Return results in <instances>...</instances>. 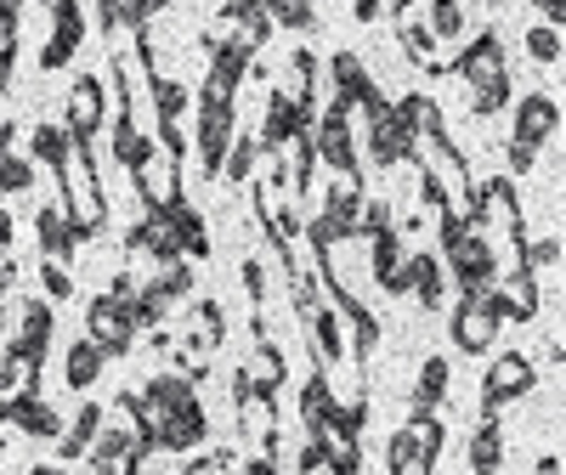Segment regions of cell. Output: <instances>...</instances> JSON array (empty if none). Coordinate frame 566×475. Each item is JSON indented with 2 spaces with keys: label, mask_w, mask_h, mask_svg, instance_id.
<instances>
[{
  "label": "cell",
  "mask_w": 566,
  "mask_h": 475,
  "mask_svg": "<svg viewBox=\"0 0 566 475\" xmlns=\"http://www.w3.org/2000/svg\"><path fill=\"white\" fill-rule=\"evenodd\" d=\"M453 74H459L464 103L476 119H493L499 108H510V57H504V40L493 29L464 40V52L453 57Z\"/></svg>",
  "instance_id": "6da1fadb"
},
{
  "label": "cell",
  "mask_w": 566,
  "mask_h": 475,
  "mask_svg": "<svg viewBox=\"0 0 566 475\" xmlns=\"http://www.w3.org/2000/svg\"><path fill=\"white\" fill-rule=\"evenodd\" d=\"M357 114L368 119V154H374V165H380V170H397V165H413V159H419V141H413V130L397 119V108L386 103V91H374Z\"/></svg>",
  "instance_id": "7a4b0ae2"
},
{
  "label": "cell",
  "mask_w": 566,
  "mask_h": 475,
  "mask_svg": "<svg viewBox=\"0 0 566 475\" xmlns=\"http://www.w3.org/2000/svg\"><path fill=\"white\" fill-rule=\"evenodd\" d=\"M437 453H442V419L437 413H413L386 447L391 475H437Z\"/></svg>",
  "instance_id": "3957f363"
},
{
  "label": "cell",
  "mask_w": 566,
  "mask_h": 475,
  "mask_svg": "<svg viewBox=\"0 0 566 475\" xmlns=\"http://www.w3.org/2000/svg\"><path fill=\"white\" fill-rule=\"evenodd\" d=\"M499 328H504V317H499V306H493V289H488V295H459V306H453V317H448V335H453V346H459L464 357L493 351V346H499Z\"/></svg>",
  "instance_id": "277c9868"
},
{
  "label": "cell",
  "mask_w": 566,
  "mask_h": 475,
  "mask_svg": "<svg viewBox=\"0 0 566 475\" xmlns=\"http://www.w3.org/2000/svg\"><path fill=\"white\" fill-rule=\"evenodd\" d=\"M442 261H448L442 272H453V283H459V295H488L499 283V255L476 226H470L453 250H442Z\"/></svg>",
  "instance_id": "5b68a950"
},
{
  "label": "cell",
  "mask_w": 566,
  "mask_h": 475,
  "mask_svg": "<svg viewBox=\"0 0 566 475\" xmlns=\"http://www.w3.org/2000/svg\"><path fill=\"white\" fill-rule=\"evenodd\" d=\"M7 335H12L7 357L40 368V362H45V346H52V335H57V312H52V300H18V306H12V323H7Z\"/></svg>",
  "instance_id": "8992f818"
},
{
  "label": "cell",
  "mask_w": 566,
  "mask_h": 475,
  "mask_svg": "<svg viewBox=\"0 0 566 475\" xmlns=\"http://www.w3.org/2000/svg\"><path fill=\"white\" fill-rule=\"evenodd\" d=\"M85 340H91V346H103V357H125L130 340H136V317H130V306L114 300V295H97V300L85 306Z\"/></svg>",
  "instance_id": "52a82bcc"
},
{
  "label": "cell",
  "mask_w": 566,
  "mask_h": 475,
  "mask_svg": "<svg viewBox=\"0 0 566 475\" xmlns=\"http://www.w3.org/2000/svg\"><path fill=\"white\" fill-rule=\"evenodd\" d=\"M232 136H239V108L232 103H199V119H193V148H199V170L216 176Z\"/></svg>",
  "instance_id": "ba28073f"
},
{
  "label": "cell",
  "mask_w": 566,
  "mask_h": 475,
  "mask_svg": "<svg viewBox=\"0 0 566 475\" xmlns=\"http://www.w3.org/2000/svg\"><path fill=\"white\" fill-rule=\"evenodd\" d=\"M533 362L522 357V351H510V357H493V368H488V379H482V413H504L510 402H522L527 391H533Z\"/></svg>",
  "instance_id": "9c48e42d"
},
{
  "label": "cell",
  "mask_w": 566,
  "mask_h": 475,
  "mask_svg": "<svg viewBox=\"0 0 566 475\" xmlns=\"http://www.w3.org/2000/svg\"><path fill=\"white\" fill-rule=\"evenodd\" d=\"M45 12H52V40L40 45V74H57L85 40V12L80 0H45Z\"/></svg>",
  "instance_id": "30bf717a"
},
{
  "label": "cell",
  "mask_w": 566,
  "mask_h": 475,
  "mask_svg": "<svg viewBox=\"0 0 566 475\" xmlns=\"http://www.w3.org/2000/svg\"><path fill=\"white\" fill-rule=\"evenodd\" d=\"M130 181H136V193H142V204H148V210H165V204L187 199V193H181V159H170V154H159V148L130 170Z\"/></svg>",
  "instance_id": "8fae6325"
},
{
  "label": "cell",
  "mask_w": 566,
  "mask_h": 475,
  "mask_svg": "<svg viewBox=\"0 0 566 475\" xmlns=\"http://www.w3.org/2000/svg\"><path fill=\"white\" fill-rule=\"evenodd\" d=\"M301 130H312V119L301 114V103H295V97H283V91H272V97H266V119H261L255 148H261V154H283Z\"/></svg>",
  "instance_id": "7c38bea8"
},
{
  "label": "cell",
  "mask_w": 566,
  "mask_h": 475,
  "mask_svg": "<svg viewBox=\"0 0 566 475\" xmlns=\"http://www.w3.org/2000/svg\"><path fill=\"white\" fill-rule=\"evenodd\" d=\"M63 130H69L74 141H97V130H103V80H97V74H80V80H74Z\"/></svg>",
  "instance_id": "4fadbf2b"
},
{
  "label": "cell",
  "mask_w": 566,
  "mask_h": 475,
  "mask_svg": "<svg viewBox=\"0 0 566 475\" xmlns=\"http://www.w3.org/2000/svg\"><path fill=\"white\" fill-rule=\"evenodd\" d=\"M34 232H40V255H45V261H74V255H80V244H91V232H80L57 199L40 210Z\"/></svg>",
  "instance_id": "5bb4252c"
},
{
  "label": "cell",
  "mask_w": 566,
  "mask_h": 475,
  "mask_svg": "<svg viewBox=\"0 0 566 475\" xmlns=\"http://www.w3.org/2000/svg\"><path fill=\"white\" fill-rule=\"evenodd\" d=\"M560 130V103L533 91V97L515 103V125H510V141H527V148H544V141Z\"/></svg>",
  "instance_id": "9a60e30c"
},
{
  "label": "cell",
  "mask_w": 566,
  "mask_h": 475,
  "mask_svg": "<svg viewBox=\"0 0 566 475\" xmlns=\"http://www.w3.org/2000/svg\"><path fill=\"white\" fill-rule=\"evenodd\" d=\"M221 34L250 45V52H261V45L272 40V18H266L261 0H227L221 7Z\"/></svg>",
  "instance_id": "2e32d148"
},
{
  "label": "cell",
  "mask_w": 566,
  "mask_h": 475,
  "mask_svg": "<svg viewBox=\"0 0 566 475\" xmlns=\"http://www.w3.org/2000/svg\"><path fill=\"white\" fill-rule=\"evenodd\" d=\"M328 85H335V97H328V103H346V108H363L374 91H380L357 52H335V57H328Z\"/></svg>",
  "instance_id": "e0dca14e"
},
{
  "label": "cell",
  "mask_w": 566,
  "mask_h": 475,
  "mask_svg": "<svg viewBox=\"0 0 566 475\" xmlns=\"http://www.w3.org/2000/svg\"><path fill=\"white\" fill-rule=\"evenodd\" d=\"M227 340V312L216 300H193V312H187V328H181V340L187 351H199V357H216V346Z\"/></svg>",
  "instance_id": "ac0fdd59"
},
{
  "label": "cell",
  "mask_w": 566,
  "mask_h": 475,
  "mask_svg": "<svg viewBox=\"0 0 566 475\" xmlns=\"http://www.w3.org/2000/svg\"><path fill=\"white\" fill-rule=\"evenodd\" d=\"M165 215H170V232H176V250L187 255V261H205L210 255V232H205V215L187 204V199H176V204H165Z\"/></svg>",
  "instance_id": "d6986e66"
},
{
  "label": "cell",
  "mask_w": 566,
  "mask_h": 475,
  "mask_svg": "<svg viewBox=\"0 0 566 475\" xmlns=\"http://www.w3.org/2000/svg\"><path fill=\"white\" fill-rule=\"evenodd\" d=\"M442 255H424V250H408V295L424 306V312H437L442 306Z\"/></svg>",
  "instance_id": "ffe728a7"
},
{
  "label": "cell",
  "mask_w": 566,
  "mask_h": 475,
  "mask_svg": "<svg viewBox=\"0 0 566 475\" xmlns=\"http://www.w3.org/2000/svg\"><path fill=\"white\" fill-rule=\"evenodd\" d=\"M306 335H312V357H317V368L328 373L340 357H346V335H340V312H328V306H317L312 317H306Z\"/></svg>",
  "instance_id": "44dd1931"
},
{
  "label": "cell",
  "mask_w": 566,
  "mask_h": 475,
  "mask_svg": "<svg viewBox=\"0 0 566 475\" xmlns=\"http://www.w3.org/2000/svg\"><path fill=\"white\" fill-rule=\"evenodd\" d=\"M7 424H12V431H23V436H40V442L63 436V419L45 408L40 397H12L7 402Z\"/></svg>",
  "instance_id": "7402d4cb"
},
{
  "label": "cell",
  "mask_w": 566,
  "mask_h": 475,
  "mask_svg": "<svg viewBox=\"0 0 566 475\" xmlns=\"http://www.w3.org/2000/svg\"><path fill=\"white\" fill-rule=\"evenodd\" d=\"M504 469V424L499 413H482L476 436H470V475H499Z\"/></svg>",
  "instance_id": "603a6c76"
},
{
  "label": "cell",
  "mask_w": 566,
  "mask_h": 475,
  "mask_svg": "<svg viewBox=\"0 0 566 475\" xmlns=\"http://www.w3.org/2000/svg\"><path fill=\"white\" fill-rule=\"evenodd\" d=\"M391 108H397V119L413 130V141H437V136H448L437 97H424V91H408V97H402V103H391Z\"/></svg>",
  "instance_id": "cb8c5ba5"
},
{
  "label": "cell",
  "mask_w": 566,
  "mask_h": 475,
  "mask_svg": "<svg viewBox=\"0 0 566 475\" xmlns=\"http://www.w3.org/2000/svg\"><path fill=\"white\" fill-rule=\"evenodd\" d=\"M103 368H108V357H103V346H91V340H74L69 351H63V379H69V391H91L103 379Z\"/></svg>",
  "instance_id": "d4e9b609"
},
{
  "label": "cell",
  "mask_w": 566,
  "mask_h": 475,
  "mask_svg": "<svg viewBox=\"0 0 566 475\" xmlns=\"http://www.w3.org/2000/svg\"><path fill=\"white\" fill-rule=\"evenodd\" d=\"M448 379H453V362L448 357H424L419 362V379H413V413H437L442 397H448Z\"/></svg>",
  "instance_id": "484cf974"
},
{
  "label": "cell",
  "mask_w": 566,
  "mask_h": 475,
  "mask_svg": "<svg viewBox=\"0 0 566 475\" xmlns=\"http://www.w3.org/2000/svg\"><path fill=\"white\" fill-rule=\"evenodd\" d=\"M328 413H335V391H328V373L317 368L306 379V391H301V424H306V436H323L328 431Z\"/></svg>",
  "instance_id": "4316f807"
},
{
  "label": "cell",
  "mask_w": 566,
  "mask_h": 475,
  "mask_svg": "<svg viewBox=\"0 0 566 475\" xmlns=\"http://www.w3.org/2000/svg\"><path fill=\"white\" fill-rule=\"evenodd\" d=\"M397 34H402V52H408L413 63H424V68H431V74H448V63L437 57V45H442V40H437L431 29H424V18H413V12H408Z\"/></svg>",
  "instance_id": "83f0119b"
},
{
  "label": "cell",
  "mask_w": 566,
  "mask_h": 475,
  "mask_svg": "<svg viewBox=\"0 0 566 475\" xmlns=\"http://www.w3.org/2000/svg\"><path fill=\"white\" fill-rule=\"evenodd\" d=\"M97 431H103V402H85V408L74 413V424L63 431L57 453H63V458H85V453H91V442H97Z\"/></svg>",
  "instance_id": "f1b7e54d"
},
{
  "label": "cell",
  "mask_w": 566,
  "mask_h": 475,
  "mask_svg": "<svg viewBox=\"0 0 566 475\" xmlns=\"http://www.w3.org/2000/svg\"><path fill=\"white\" fill-rule=\"evenodd\" d=\"M154 154V141L142 136V125H136V114H114V159L125 165V170H136L142 159Z\"/></svg>",
  "instance_id": "f546056e"
},
{
  "label": "cell",
  "mask_w": 566,
  "mask_h": 475,
  "mask_svg": "<svg viewBox=\"0 0 566 475\" xmlns=\"http://www.w3.org/2000/svg\"><path fill=\"white\" fill-rule=\"evenodd\" d=\"M29 148H34V165H45V170H57L63 159H69V148H74V136L63 130V125H34V136H29Z\"/></svg>",
  "instance_id": "4dcf8cb0"
},
{
  "label": "cell",
  "mask_w": 566,
  "mask_h": 475,
  "mask_svg": "<svg viewBox=\"0 0 566 475\" xmlns=\"http://www.w3.org/2000/svg\"><path fill=\"white\" fill-rule=\"evenodd\" d=\"M97 18H103L108 34H114V29H148L154 0H97Z\"/></svg>",
  "instance_id": "1f68e13d"
},
{
  "label": "cell",
  "mask_w": 566,
  "mask_h": 475,
  "mask_svg": "<svg viewBox=\"0 0 566 475\" xmlns=\"http://www.w3.org/2000/svg\"><path fill=\"white\" fill-rule=\"evenodd\" d=\"M148 91H154V108H159V119H176V125H181L187 103H193V91H187L181 80H170V74H148Z\"/></svg>",
  "instance_id": "d6a6232c"
},
{
  "label": "cell",
  "mask_w": 566,
  "mask_h": 475,
  "mask_svg": "<svg viewBox=\"0 0 566 475\" xmlns=\"http://www.w3.org/2000/svg\"><path fill=\"white\" fill-rule=\"evenodd\" d=\"M255 159H261V148H255V136H232V148H227V159H221V181H232V187H244L250 176H255Z\"/></svg>",
  "instance_id": "836d02e7"
},
{
  "label": "cell",
  "mask_w": 566,
  "mask_h": 475,
  "mask_svg": "<svg viewBox=\"0 0 566 475\" xmlns=\"http://www.w3.org/2000/svg\"><path fill=\"white\" fill-rule=\"evenodd\" d=\"M437 40H464V0H431V18H424Z\"/></svg>",
  "instance_id": "e575fe53"
},
{
  "label": "cell",
  "mask_w": 566,
  "mask_h": 475,
  "mask_svg": "<svg viewBox=\"0 0 566 475\" xmlns=\"http://www.w3.org/2000/svg\"><path fill=\"white\" fill-rule=\"evenodd\" d=\"M515 266H522V272H533V277H549V272H560V238H538V244H527Z\"/></svg>",
  "instance_id": "d590c367"
},
{
  "label": "cell",
  "mask_w": 566,
  "mask_h": 475,
  "mask_svg": "<svg viewBox=\"0 0 566 475\" xmlns=\"http://www.w3.org/2000/svg\"><path fill=\"white\" fill-rule=\"evenodd\" d=\"M261 7H266L272 29H277V23H283V29H312V23H317L312 0H261Z\"/></svg>",
  "instance_id": "8d00e7d4"
},
{
  "label": "cell",
  "mask_w": 566,
  "mask_h": 475,
  "mask_svg": "<svg viewBox=\"0 0 566 475\" xmlns=\"http://www.w3.org/2000/svg\"><path fill=\"white\" fill-rule=\"evenodd\" d=\"M560 52H566V40H560V29H549V23L527 29V57H533V63L555 68V63H560Z\"/></svg>",
  "instance_id": "74e56055"
},
{
  "label": "cell",
  "mask_w": 566,
  "mask_h": 475,
  "mask_svg": "<svg viewBox=\"0 0 566 475\" xmlns=\"http://www.w3.org/2000/svg\"><path fill=\"white\" fill-rule=\"evenodd\" d=\"M40 289H45V300H74V272L63 266V261H40Z\"/></svg>",
  "instance_id": "f35d334b"
},
{
  "label": "cell",
  "mask_w": 566,
  "mask_h": 475,
  "mask_svg": "<svg viewBox=\"0 0 566 475\" xmlns=\"http://www.w3.org/2000/svg\"><path fill=\"white\" fill-rule=\"evenodd\" d=\"M29 187H34V159L0 154V193H29Z\"/></svg>",
  "instance_id": "ab89813d"
},
{
  "label": "cell",
  "mask_w": 566,
  "mask_h": 475,
  "mask_svg": "<svg viewBox=\"0 0 566 475\" xmlns=\"http://www.w3.org/2000/svg\"><path fill=\"white\" fill-rule=\"evenodd\" d=\"M239 277H244L250 306L261 312V306H266V261H261V255H244V261H239Z\"/></svg>",
  "instance_id": "60d3db41"
},
{
  "label": "cell",
  "mask_w": 566,
  "mask_h": 475,
  "mask_svg": "<svg viewBox=\"0 0 566 475\" xmlns=\"http://www.w3.org/2000/svg\"><path fill=\"white\" fill-rule=\"evenodd\" d=\"M232 469V453L221 447V453H205V458H193V464H187L181 475H227Z\"/></svg>",
  "instance_id": "b9f144b4"
},
{
  "label": "cell",
  "mask_w": 566,
  "mask_h": 475,
  "mask_svg": "<svg viewBox=\"0 0 566 475\" xmlns=\"http://www.w3.org/2000/svg\"><path fill=\"white\" fill-rule=\"evenodd\" d=\"M504 159H510V176H527V170L538 165V148H527V141H510Z\"/></svg>",
  "instance_id": "7bdbcfd3"
},
{
  "label": "cell",
  "mask_w": 566,
  "mask_h": 475,
  "mask_svg": "<svg viewBox=\"0 0 566 475\" xmlns=\"http://www.w3.org/2000/svg\"><path fill=\"white\" fill-rule=\"evenodd\" d=\"M533 7H538V18H544L549 29H560V23H566V0H533Z\"/></svg>",
  "instance_id": "ee69618b"
},
{
  "label": "cell",
  "mask_w": 566,
  "mask_h": 475,
  "mask_svg": "<svg viewBox=\"0 0 566 475\" xmlns=\"http://www.w3.org/2000/svg\"><path fill=\"white\" fill-rule=\"evenodd\" d=\"M12 244H18V221L12 210H0V255H12Z\"/></svg>",
  "instance_id": "f6af8a7d"
},
{
  "label": "cell",
  "mask_w": 566,
  "mask_h": 475,
  "mask_svg": "<svg viewBox=\"0 0 566 475\" xmlns=\"http://www.w3.org/2000/svg\"><path fill=\"white\" fill-rule=\"evenodd\" d=\"M374 18H386V0H357V23H374Z\"/></svg>",
  "instance_id": "bcb514c9"
},
{
  "label": "cell",
  "mask_w": 566,
  "mask_h": 475,
  "mask_svg": "<svg viewBox=\"0 0 566 475\" xmlns=\"http://www.w3.org/2000/svg\"><path fill=\"white\" fill-rule=\"evenodd\" d=\"M244 475H283V469H277V458H266V453H261V458H250V464H244Z\"/></svg>",
  "instance_id": "7dc6e473"
},
{
  "label": "cell",
  "mask_w": 566,
  "mask_h": 475,
  "mask_svg": "<svg viewBox=\"0 0 566 475\" xmlns=\"http://www.w3.org/2000/svg\"><path fill=\"white\" fill-rule=\"evenodd\" d=\"M533 475H560V453H544V458H538V469H533Z\"/></svg>",
  "instance_id": "c3c4849f"
},
{
  "label": "cell",
  "mask_w": 566,
  "mask_h": 475,
  "mask_svg": "<svg viewBox=\"0 0 566 475\" xmlns=\"http://www.w3.org/2000/svg\"><path fill=\"white\" fill-rule=\"evenodd\" d=\"M7 323H12V306H7V289H0V340H7Z\"/></svg>",
  "instance_id": "681fc988"
},
{
  "label": "cell",
  "mask_w": 566,
  "mask_h": 475,
  "mask_svg": "<svg viewBox=\"0 0 566 475\" xmlns=\"http://www.w3.org/2000/svg\"><path fill=\"white\" fill-rule=\"evenodd\" d=\"M0 154H12V119H0Z\"/></svg>",
  "instance_id": "f907efd6"
},
{
  "label": "cell",
  "mask_w": 566,
  "mask_h": 475,
  "mask_svg": "<svg viewBox=\"0 0 566 475\" xmlns=\"http://www.w3.org/2000/svg\"><path fill=\"white\" fill-rule=\"evenodd\" d=\"M386 7H391L397 18H408V12H413V0H386Z\"/></svg>",
  "instance_id": "816d5d0a"
},
{
  "label": "cell",
  "mask_w": 566,
  "mask_h": 475,
  "mask_svg": "<svg viewBox=\"0 0 566 475\" xmlns=\"http://www.w3.org/2000/svg\"><path fill=\"white\" fill-rule=\"evenodd\" d=\"M29 475H63V469H57V464H34Z\"/></svg>",
  "instance_id": "f5cc1de1"
},
{
  "label": "cell",
  "mask_w": 566,
  "mask_h": 475,
  "mask_svg": "<svg viewBox=\"0 0 566 475\" xmlns=\"http://www.w3.org/2000/svg\"><path fill=\"white\" fill-rule=\"evenodd\" d=\"M108 475H142V458H136V464H125V469H108Z\"/></svg>",
  "instance_id": "db71d44e"
},
{
  "label": "cell",
  "mask_w": 566,
  "mask_h": 475,
  "mask_svg": "<svg viewBox=\"0 0 566 475\" xmlns=\"http://www.w3.org/2000/svg\"><path fill=\"white\" fill-rule=\"evenodd\" d=\"M159 7H170V0H154V12H159Z\"/></svg>",
  "instance_id": "11a10c76"
}]
</instances>
